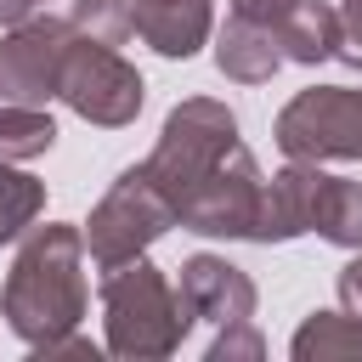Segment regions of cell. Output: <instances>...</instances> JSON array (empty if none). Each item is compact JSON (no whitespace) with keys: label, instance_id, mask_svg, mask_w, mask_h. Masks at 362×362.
I'll return each mask as SVG.
<instances>
[{"label":"cell","instance_id":"obj_1","mask_svg":"<svg viewBox=\"0 0 362 362\" xmlns=\"http://www.w3.org/2000/svg\"><path fill=\"white\" fill-rule=\"evenodd\" d=\"M79 305H85L79 238H74L68 226H45V232L23 249V260H17L11 283H6V317H11V328H17L23 339H45V351H51L57 334L74 328Z\"/></svg>","mask_w":362,"mask_h":362},{"label":"cell","instance_id":"obj_2","mask_svg":"<svg viewBox=\"0 0 362 362\" xmlns=\"http://www.w3.org/2000/svg\"><path fill=\"white\" fill-rule=\"evenodd\" d=\"M187 328V305L181 294L170 300L164 277L141 260L130 266H113L107 277V334H113V351L124 356H147V351H170Z\"/></svg>","mask_w":362,"mask_h":362},{"label":"cell","instance_id":"obj_3","mask_svg":"<svg viewBox=\"0 0 362 362\" xmlns=\"http://www.w3.org/2000/svg\"><path fill=\"white\" fill-rule=\"evenodd\" d=\"M170 215H175V209H170L164 187L153 181V170H130V175H119V187L107 192V204H102L96 221H90V255L113 272V266L136 260V249L153 243Z\"/></svg>","mask_w":362,"mask_h":362},{"label":"cell","instance_id":"obj_4","mask_svg":"<svg viewBox=\"0 0 362 362\" xmlns=\"http://www.w3.org/2000/svg\"><path fill=\"white\" fill-rule=\"evenodd\" d=\"M85 119L96 124H124L136 107H141V74L124 68L113 57V45H74L68 62H62V85H57Z\"/></svg>","mask_w":362,"mask_h":362},{"label":"cell","instance_id":"obj_5","mask_svg":"<svg viewBox=\"0 0 362 362\" xmlns=\"http://www.w3.org/2000/svg\"><path fill=\"white\" fill-rule=\"evenodd\" d=\"M277 141L294 158H322V153H362V90H305L283 124Z\"/></svg>","mask_w":362,"mask_h":362},{"label":"cell","instance_id":"obj_6","mask_svg":"<svg viewBox=\"0 0 362 362\" xmlns=\"http://www.w3.org/2000/svg\"><path fill=\"white\" fill-rule=\"evenodd\" d=\"M68 23H28L0 45V96L11 102H45L62 85V62H68Z\"/></svg>","mask_w":362,"mask_h":362},{"label":"cell","instance_id":"obj_7","mask_svg":"<svg viewBox=\"0 0 362 362\" xmlns=\"http://www.w3.org/2000/svg\"><path fill=\"white\" fill-rule=\"evenodd\" d=\"M181 305H187L192 317L243 322V317H249V305H255V288H249L226 260L198 255V260H187V272H181Z\"/></svg>","mask_w":362,"mask_h":362},{"label":"cell","instance_id":"obj_8","mask_svg":"<svg viewBox=\"0 0 362 362\" xmlns=\"http://www.w3.org/2000/svg\"><path fill=\"white\" fill-rule=\"evenodd\" d=\"M136 28L164 57H192L209 28V0H136Z\"/></svg>","mask_w":362,"mask_h":362},{"label":"cell","instance_id":"obj_9","mask_svg":"<svg viewBox=\"0 0 362 362\" xmlns=\"http://www.w3.org/2000/svg\"><path fill=\"white\" fill-rule=\"evenodd\" d=\"M277 40L288 45L294 62H317V57H328V51L345 40V23H339V11H328V6H317V0H294V6L277 17Z\"/></svg>","mask_w":362,"mask_h":362},{"label":"cell","instance_id":"obj_10","mask_svg":"<svg viewBox=\"0 0 362 362\" xmlns=\"http://www.w3.org/2000/svg\"><path fill=\"white\" fill-rule=\"evenodd\" d=\"M221 68L232 74V79H266L272 68H277V51H272V28L266 23H249V17H238L226 34H221Z\"/></svg>","mask_w":362,"mask_h":362},{"label":"cell","instance_id":"obj_11","mask_svg":"<svg viewBox=\"0 0 362 362\" xmlns=\"http://www.w3.org/2000/svg\"><path fill=\"white\" fill-rule=\"evenodd\" d=\"M311 226H317L322 238L345 243V249H351V243H362V187H356V181H339V175H322Z\"/></svg>","mask_w":362,"mask_h":362},{"label":"cell","instance_id":"obj_12","mask_svg":"<svg viewBox=\"0 0 362 362\" xmlns=\"http://www.w3.org/2000/svg\"><path fill=\"white\" fill-rule=\"evenodd\" d=\"M51 141H57V124H51L40 107H28V102L0 107V158H34V153H45Z\"/></svg>","mask_w":362,"mask_h":362},{"label":"cell","instance_id":"obj_13","mask_svg":"<svg viewBox=\"0 0 362 362\" xmlns=\"http://www.w3.org/2000/svg\"><path fill=\"white\" fill-rule=\"evenodd\" d=\"M74 28L96 45H119L136 28V0H74Z\"/></svg>","mask_w":362,"mask_h":362},{"label":"cell","instance_id":"obj_14","mask_svg":"<svg viewBox=\"0 0 362 362\" xmlns=\"http://www.w3.org/2000/svg\"><path fill=\"white\" fill-rule=\"evenodd\" d=\"M34 209H40V187H34L28 175L0 170V243H6V238H17V226H23Z\"/></svg>","mask_w":362,"mask_h":362},{"label":"cell","instance_id":"obj_15","mask_svg":"<svg viewBox=\"0 0 362 362\" xmlns=\"http://www.w3.org/2000/svg\"><path fill=\"white\" fill-rule=\"evenodd\" d=\"M322 356V351H362V328H339V317L328 311V317H317V322H305L300 328V339H294V356Z\"/></svg>","mask_w":362,"mask_h":362},{"label":"cell","instance_id":"obj_16","mask_svg":"<svg viewBox=\"0 0 362 362\" xmlns=\"http://www.w3.org/2000/svg\"><path fill=\"white\" fill-rule=\"evenodd\" d=\"M288 6H294V0H232V11H238V17H249V23H266V28H272V23H277Z\"/></svg>","mask_w":362,"mask_h":362},{"label":"cell","instance_id":"obj_17","mask_svg":"<svg viewBox=\"0 0 362 362\" xmlns=\"http://www.w3.org/2000/svg\"><path fill=\"white\" fill-rule=\"evenodd\" d=\"M339 45H345L339 57L362 68V0H351V11H345V40H339Z\"/></svg>","mask_w":362,"mask_h":362},{"label":"cell","instance_id":"obj_18","mask_svg":"<svg viewBox=\"0 0 362 362\" xmlns=\"http://www.w3.org/2000/svg\"><path fill=\"white\" fill-rule=\"evenodd\" d=\"M40 0H0V23H17V17H28Z\"/></svg>","mask_w":362,"mask_h":362}]
</instances>
